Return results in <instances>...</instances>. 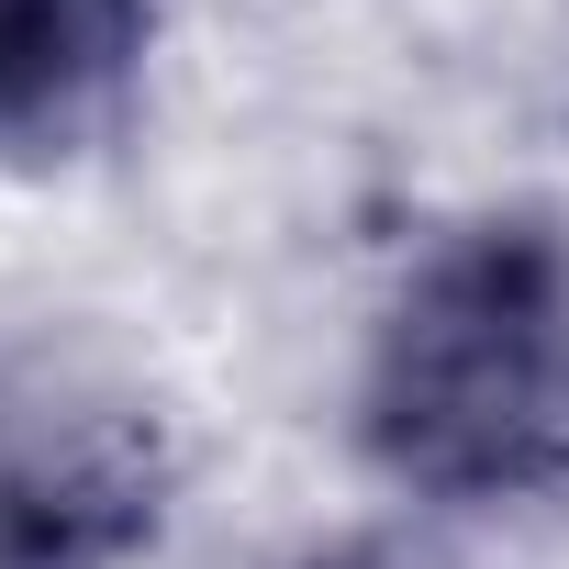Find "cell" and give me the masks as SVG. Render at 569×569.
Returning <instances> with one entry per match:
<instances>
[{"label":"cell","instance_id":"cell-1","mask_svg":"<svg viewBox=\"0 0 569 569\" xmlns=\"http://www.w3.org/2000/svg\"><path fill=\"white\" fill-rule=\"evenodd\" d=\"M358 436L425 502L569 480V234L547 212H480L402 268L358 369Z\"/></svg>","mask_w":569,"mask_h":569},{"label":"cell","instance_id":"cell-2","mask_svg":"<svg viewBox=\"0 0 569 569\" xmlns=\"http://www.w3.org/2000/svg\"><path fill=\"white\" fill-rule=\"evenodd\" d=\"M179 447L146 391L90 358L0 369V569H123L157 547Z\"/></svg>","mask_w":569,"mask_h":569},{"label":"cell","instance_id":"cell-3","mask_svg":"<svg viewBox=\"0 0 569 569\" xmlns=\"http://www.w3.org/2000/svg\"><path fill=\"white\" fill-rule=\"evenodd\" d=\"M157 0H0V157H79L123 123Z\"/></svg>","mask_w":569,"mask_h":569},{"label":"cell","instance_id":"cell-4","mask_svg":"<svg viewBox=\"0 0 569 569\" xmlns=\"http://www.w3.org/2000/svg\"><path fill=\"white\" fill-rule=\"evenodd\" d=\"M291 569H436V558H413V547H380V536H347V547H313V558H291Z\"/></svg>","mask_w":569,"mask_h":569}]
</instances>
